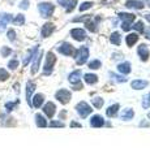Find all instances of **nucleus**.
<instances>
[{
  "instance_id": "nucleus-37",
  "label": "nucleus",
  "mask_w": 150,
  "mask_h": 156,
  "mask_svg": "<svg viewBox=\"0 0 150 156\" xmlns=\"http://www.w3.org/2000/svg\"><path fill=\"white\" fill-rule=\"evenodd\" d=\"M132 29H134V30H137L138 33H142L144 31V23H142V21H138V22H136L134 25H132Z\"/></svg>"
},
{
  "instance_id": "nucleus-7",
  "label": "nucleus",
  "mask_w": 150,
  "mask_h": 156,
  "mask_svg": "<svg viewBox=\"0 0 150 156\" xmlns=\"http://www.w3.org/2000/svg\"><path fill=\"white\" fill-rule=\"evenodd\" d=\"M56 112V105L52 103V101H48V103H46L45 105H43V113H45L48 119H52Z\"/></svg>"
},
{
  "instance_id": "nucleus-27",
  "label": "nucleus",
  "mask_w": 150,
  "mask_h": 156,
  "mask_svg": "<svg viewBox=\"0 0 150 156\" xmlns=\"http://www.w3.org/2000/svg\"><path fill=\"white\" fill-rule=\"evenodd\" d=\"M84 80L88 85H94V83L98 82V77H97L95 74H90V73H88V74L84 76Z\"/></svg>"
},
{
  "instance_id": "nucleus-28",
  "label": "nucleus",
  "mask_w": 150,
  "mask_h": 156,
  "mask_svg": "<svg viewBox=\"0 0 150 156\" xmlns=\"http://www.w3.org/2000/svg\"><path fill=\"white\" fill-rule=\"evenodd\" d=\"M110 42L112 43V44H116V46H119L120 44V42H122V37H120V34L118 31H115L111 34V37H110Z\"/></svg>"
},
{
  "instance_id": "nucleus-42",
  "label": "nucleus",
  "mask_w": 150,
  "mask_h": 156,
  "mask_svg": "<svg viewBox=\"0 0 150 156\" xmlns=\"http://www.w3.org/2000/svg\"><path fill=\"white\" fill-rule=\"evenodd\" d=\"M7 37H8L9 41L13 42L14 39H16V33H14V30H9V31H8V34H7Z\"/></svg>"
},
{
  "instance_id": "nucleus-6",
  "label": "nucleus",
  "mask_w": 150,
  "mask_h": 156,
  "mask_svg": "<svg viewBox=\"0 0 150 156\" xmlns=\"http://www.w3.org/2000/svg\"><path fill=\"white\" fill-rule=\"evenodd\" d=\"M76 109H77V113H79L80 117H82V119H86V117L93 112V109L90 108V105L88 103H85V101H81V103L77 104Z\"/></svg>"
},
{
  "instance_id": "nucleus-32",
  "label": "nucleus",
  "mask_w": 150,
  "mask_h": 156,
  "mask_svg": "<svg viewBox=\"0 0 150 156\" xmlns=\"http://www.w3.org/2000/svg\"><path fill=\"white\" fill-rule=\"evenodd\" d=\"M101 66H102V64H101L99 60H91V61L89 62V68H90V69H93V70L99 69Z\"/></svg>"
},
{
  "instance_id": "nucleus-35",
  "label": "nucleus",
  "mask_w": 150,
  "mask_h": 156,
  "mask_svg": "<svg viewBox=\"0 0 150 156\" xmlns=\"http://www.w3.org/2000/svg\"><path fill=\"white\" fill-rule=\"evenodd\" d=\"M91 7H93V3L91 2H85L79 7V9H80V12H84V11H86V9H90Z\"/></svg>"
},
{
  "instance_id": "nucleus-38",
  "label": "nucleus",
  "mask_w": 150,
  "mask_h": 156,
  "mask_svg": "<svg viewBox=\"0 0 150 156\" xmlns=\"http://www.w3.org/2000/svg\"><path fill=\"white\" fill-rule=\"evenodd\" d=\"M17 66H18V60H16V58H14V60H11V61L8 62V68L11 70L17 69Z\"/></svg>"
},
{
  "instance_id": "nucleus-1",
  "label": "nucleus",
  "mask_w": 150,
  "mask_h": 156,
  "mask_svg": "<svg viewBox=\"0 0 150 156\" xmlns=\"http://www.w3.org/2000/svg\"><path fill=\"white\" fill-rule=\"evenodd\" d=\"M56 62V56L54 55L52 52H48L47 56H46V62H45V66H43V74H51L52 69H54V65Z\"/></svg>"
},
{
  "instance_id": "nucleus-39",
  "label": "nucleus",
  "mask_w": 150,
  "mask_h": 156,
  "mask_svg": "<svg viewBox=\"0 0 150 156\" xmlns=\"http://www.w3.org/2000/svg\"><path fill=\"white\" fill-rule=\"evenodd\" d=\"M50 126L51 128H64V122H61V121H51L50 122Z\"/></svg>"
},
{
  "instance_id": "nucleus-24",
  "label": "nucleus",
  "mask_w": 150,
  "mask_h": 156,
  "mask_svg": "<svg viewBox=\"0 0 150 156\" xmlns=\"http://www.w3.org/2000/svg\"><path fill=\"white\" fill-rule=\"evenodd\" d=\"M119 108H120L119 104H112V105H110L108 108H107V111H106V115H107L108 117H116Z\"/></svg>"
},
{
  "instance_id": "nucleus-14",
  "label": "nucleus",
  "mask_w": 150,
  "mask_h": 156,
  "mask_svg": "<svg viewBox=\"0 0 150 156\" xmlns=\"http://www.w3.org/2000/svg\"><path fill=\"white\" fill-rule=\"evenodd\" d=\"M43 101H45V95L43 94H35L34 98L31 99V107L39 108V107L43 104Z\"/></svg>"
},
{
  "instance_id": "nucleus-18",
  "label": "nucleus",
  "mask_w": 150,
  "mask_h": 156,
  "mask_svg": "<svg viewBox=\"0 0 150 156\" xmlns=\"http://www.w3.org/2000/svg\"><path fill=\"white\" fill-rule=\"evenodd\" d=\"M81 76H82V72H81V70H75V72H72L71 74H69L68 80H69L71 83L75 85V83H77V82H80Z\"/></svg>"
},
{
  "instance_id": "nucleus-44",
  "label": "nucleus",
  "mask_w": 150,
  "mask_h": 156,
  "mask_svg": "<svg viewBox=\"0 0 150 156\" xmlns=\"http://www.w3.org/2000/svg\"><path fill=\"white\" fill-rule=\"evenodd\" d=\"M89 18H91V17H90V16H81V17H76V18H73V22L86 21V20H89Z\"/></svg>"
},
{
  "instance_id": "nucleus-15",
  "label": "nucleus",
  "mask_w": 150,
  "mask_h": 156,
  "mask_svg": "<svg viewBox=\"0 0 150 156\" xmlns=\"http://www.w3.org/2000/svg\"><path fill=\"white\" fill-rule=\"evenodd\" d=\"M11 21H12V14H9V13L2 14V16H0V30H4V29H5V26H7Z\"/></svg>"
},
{
  "instance_id": "nucleus-54",
  "label": "nucleus",
  "mask_w": 150,
  "mask_h": 156,
  "mask_svg": "<svg viewBox=\"0 0 150 156\" xmlns=\"http://www.w3.org/2000/svg\"><path fill=\"white\" fill-rule=\"evenodd\" d=\"M148 117H149V119H150V112H149V113H148Z\"/></svg>"
},
{
  "instance_id": "nucleus-52",
  "label": "nucleus",
  "mask_w": 150,
  "mask_h": 156,
  "mask_svg": "<svg viewBox=\"0 0 150 156\" xmlns=\"http://www.w3.org/2000/svg\"><path fill=\"white\" fill-rule=\"evenodd\" d=\"M145 18H146L148 21H150V14H149V13H148V14H145Z\"/></svg>"
},
{
  "instance_id": "nucleus-10",
  "label": "nucleus",
  "mask_w": 150,
  "mask_h": 156,
  "mask_svg": "<svg viewBox=\"0 0 150 156\" xmlns=\"http://www.w3.org/2000/svg\"><path fill=\"white\" fill-rule=\"evenodd\" d=\"M90 125L93 126V128H102L104 125V119L101 115H94L90 119Z\"/></svg>"
},
{
  "instance_id": "nucleus-33",
  "label": "nucleus",
  "mask_w": 150,
  "mask_h": 156,
  "mask_svg": "<svg viewBox=\"0 0 150 156\" xmlns=\"http://www.w3.org/2000/svg\"><path fill=\"white\" fill-rule=\"evenodd\" d=\"M17 105H18V100H16L14 103H12V101H8V103H5V109H7V112H12Z\"/></svg>"
},
{
  "instance_id": "nucleus-41",
  "label": "nucleus",
  "mask_w": 150,
  "mask_h": 156,
  "mask_svg": "<svg viewBox=\"0 0 150 156\" xmlns=\"http://www.w3.org/2000/svg\"><path fill=\"white\" fill-rule=\"evenodd\" d=\"M122 27H123V30H124V31H129L130 29H132V23H130V22H127V21H123Z\"/></svg>"
},
{
  "instance_id": "nucleus-31",
  "label": "nucleus",
  "mask_w": 150,
  "mask_h": 156,
  "mask_svg": "<svg viewBox=\"0 0 150 156\" xmlns=\"http://www.w3.org/2000/svg\"><path fill=\"white\" fill-rule=\"evenodd\" d=\"M142 108H145V109L150 108V92L142 98Z\"/></svg>"
},
{
  "instance_id": "nucleus-22",
  "label": "nucleus",
  "mask_w": 150,
  "mask_h": 156,
  "mask_svg": "<svg viewBox=\"0 0 150 156\" xmlns=\"http://www.w3.org/2000/svg\"><path fill=\"white\" fill-rule=\"evenodd\" d=\"M119 18L122 20V21H127V22L132 23L134 20H136V16H134L133 13H124V12H122V13H119Z\"/></svg>"
},
{
  "instance_id": "nucleus-25",
  "label": "nucleus",
  "mask_w": 150,
  "mask_h": 156,
  "mask_svg": "<svg viewBox=\"0 0 150 156\" xmlns=\"http://www.w3.org/2000/svg\"><path fill=\"white\" fill-rule=\"evenodd\" d=\"M137 41H138V35H137L136 33L128 34L127 38H125V42H127V46H128V47H132Z\"/></svg>"
},
{
  "instance_id": "nucleus-26",
  "label": "nucleus",
  "mask_w": 150,
  "mask_h": 156,
  "mask_svg": "<svg viewBox=\"0 0 150 156\" xmlns=\"http://www.w3.org/2000/svg\"><path fill=\"white\" fill-rule=\"evenodd\" d=\"M35 124H37L38 128H47V125H48L46 119L42 115H39V113L35 115Z\"/></svg>"
},
{
  "instance_id": "nucleus-16",
  "label": "nucleus",
  "mask_w": 150,
  "mask_h": 156,
  "mask_svg": "<svg viewBox=\"0 0 150 156\" xmlns=\"http://www.w3.org/2000/svg\"><path fill=\"white\" fill-rule=\"evenodd\" d=\"M42 55H43V52H39V55H35L34 56V61H33V65H31V74H35V73L38 72V69H39Z\"/></svg>"
},
{
  "instance_id": "nucleus-4",
  "label": "nucleus",
  "mask_w": 150,
  "mask_h": 156,
  "mask_svg": "<svg viewBox=\"0 0 150 156\" xmlns=\"http://www.w3.org/2000/svg\"><path fill=\"white\" fill-rule=\"evenodd\" d=\"M56 50L59 53H61V55H64V56H72V55H76V50H75V47L69 44V43H61L60 46H57L56 47Z\"/></svg>"
},
{
  "instance_id": "nucleus-40",
  "label": "nucleus",
  "mask_w": 150,
  "mask_h": 156,
  "mask_svg": "<svg viewBox=\"0 0 150 156\" xmlns=\"http://www.w3.org/2000/svg\"><path fill=\"white\" fill-rule=\"evenodd\" d=\"M12 53V50L9 47H3L2 48V56L3 57H7V56H9Z\"/></svg>"
},
{
  "instance_id": "nucleus-51",
  "label": "nucleus",
  "mask_w": 150,
  "mask_h": 156,
  "mask_svg": "<svg viewBox=\"0 0 150 156\" xmlns=\"http://www.w3.org/2000/svg\"><path fill=\"white\" fill-rule=\"evenodd\" d=\"M18 87H20V85H18V83H16V85H14V90H16L17 92L20 91V89H18Z\"/></svg>"
},
{
  "instance_id": "nucleus-45",
  "label": "nucleus",
  "mask_w": 150,
  "mask_h": 156,
  "mask_svg": "<svg viewBox=\"0 0 150 156\" xmlns=\"http://www.w3.org/2000/svg\"><path fill=\"white\" fill-rule=\"evenodd\" d=\"M20 8L21 9H27L29 8V0H22L20 3Z\"/></svg>"
},
{
  "instance_id": "nucleus-13",
  "label": "nucleus",
  "mask_w": 150,
  "mask_h": 156,
  "mask_svg": "<svg viewBox=\"0 0 150 156\" xmlns=\"http://www.w3.org/2000/svg\"><path fill=\"white\" fill-rule=\"evenodd\" d=\"M38 48H39V46H35L34 48H31V50L27 52V55L25 56V58H24V61H22L24 66H26L29 62L31 61V58H34V56L37 55V52H38Z\"/></svg>"
},
{
  "instance_id": "nucleus-46",
  "label": "nucleus",
  "mask_w": 150,
  "mask_h": 156,
  "mask_svg": "<svg viewBox=\"0 0 150 156\" xmlns=\"http://www.w3.org/2000/svg\"><path fill=\"white\" fill-rule=\"evenodd\" d=\"M82 83H80V82H77V83H75V86H73V90H76V91H79V90H82Z\"/></svg>"
},
{
  "instance_id": "nucleus-43",
  "label": "nucleus",
  "mask_w": 150,
  "mask_h": 156,
  "mask_svg": "<svg viewBox=\"0 0 150 156\" xmlns=\"http://www.w3.org/2000/svg\"><path fill=\"white\" fill-rule=\"evenodd\" d=\"M76 4H77V0H72L71 4L68 3V7H67V12H72V11H73V8H75Z\"/></svg>"
},
{
  "instance_id": "nucleus-2",
  "label": "nucleus",
  "mask_w": 150,
  "mask_h": 156,
  "mask_svg": "<svg viewBox=\"0 0 150 156\" xmlns=\"http://www.w3.org/2000/svg\"><path fill=\"white\" fill-rule=\"evenodd\" d=\"M54 9H55V7L52 5L51 3H41V4H38V11H39L41 16L43 18L51 17L52 13H54Z\"/></svg>"
},
{
  "instance_id": "nucleus-19",
  "label": "nucleus",
  "mask_w": 150,
  "mask_h": 156,
  "mask_svg": "<svg viewBox=\"0 0 150 156\" xmlns=\"http://www.w3.org/2000/svg\"><path fill=\"white\" fill-rule=\"evenodd\" d=\"M99 20H101L99 17H97V18H95V22H98ZM95 22H94L91 18L86 20V21H85V26H86V29H88V30H90L91 33H95V31H97V23H95Z\"/></svg>"
},
{
  "instance_id": "nucleus-17",
  "label": "nucleus",
  "mask_w": 150,
  "mask_h": 156,
  "mask_svg": "<svg viewBox=\"0 0 150 156\" xmlns=\"http://www.w3.org/2000/svg\"><path fill=\"white\" fill-rule=\"evenodd\" d=\"M134 117V111L130 108H125L124 111H122V115H120V119L123 121H129Z\"/></svg>"
},
{
  "instance_id": "nucleus-20",
  "label": "nucleus",
  "mask_w": 150,
  "mask_h": 156,
  "mask_svg": "<svg viewBox=\"0 0 150 156\" xmlns=\"http://www.w3.org/2000/svg\"><path fill=\"white\" fill-rule=\"evenodd\" d=\"M125 7L127 8H134V9H142L144 3L140 2V0H128V2L125 3Z\"/></svg>"
},
{
  "instance_id": "nucleus-47",
  "label": "nucleus",
  "mask_w": 150,
  "mask_h": 156,
  "mask_svg": "<svg viewBox=\"0 0 150 156\" xmlns=\"http://www.w3.org/2000/svg\"><path fill=\"white\" fill-rule=\"evenodd\" d=\"M140 126H141V128H150V122H148V121H141Z\"/></svg>"
},
{
  "instance_id": "nucleus-12",
  "label": "nucleus",
  "mask_w": 150,
  "mask_h": 156,
  "mask_svg": "<svg viewBox=\"0 0 150 156\" xmlns=\"http://www.w3.org/2000/svg\"><path fill=\"white\" fill-rule=\"evenodd\" d=\"M35 90V83L31 81H29L26 83V100L29 105H31V96H33V92Z\"/></svg>"
},
{
  "instance_id": "nucleus-30",
  "label": "nucleus",
  "mask_w": 150,
  "mask_h": 156,
  "mask_svg": "<svg viewBox=\"0 0 150 156\" xmlns=\"http://www.w3.org/2000/svg\"><path fill=\"white\" fill-rule=\"evenodd\" d=\"M91 101H93V104H94L95 108H102V107H103V103H104L103 99H102V98H99V96H95Z\"/></svg>"
},
{
  "instance_id": "nucleus-50",
  "label": "nucleus",
  "mask_w": 150,
  "mask_h": 156,
  "mask_svg": "<svg viewBox=\"0 0 150 156\" xmlns=\"http://www.w3.org/2000/svg\"><path fill=\"white\" fill-rule=\"evenodd\" d=\"M59 3L61 4L63 7H67V5H68V0H59Z\"/></svg>"
},
{
  "instance_id": "nucleus-11",
  "label": "nucleus",
  "mask_w": 150,
  "mask_h": 156,
  "mask_svg": "<svg viewBox=\"0 0 150 156\" xmlns=\"http://www.w3.org/2000/svg\"><path fill=\"white\" fill-rule=\"evenodd\" d=\"M137 52H138V55H140V57H141L142 61H148V58L150 56V51H149L146 44H140Z\"/></svg>"
},
{
  "instance_id": "nucleus-9",
  "label": "nucleus",
  "mask_w": 150,
  "mask_h": 156,
  "mask_svg": "<svg viewBox=\"0 0 150 156\" xmlns=\"http://www.w3.org/2000/svg\"><path fill=\"white\" fill-rule=\"evenodd\" d=\"M55 30V25L54 23H51V22H47L45 23V25L42 26V31H41V35L43 38H47V37H50L52 33H54Z\"/></svg>"
},
{
  "instance_id": "nucleus-53",
  "label": "nucleus",
  "mask_w": 150,
  "mask_h": 156,
  "mask_svg": "<svg viewBox=\"0 0 150 156\" xmlns=\"http://www.w3.org/2000/svg\"><path fill=\"white\" fill-rule=\"evenodd\" d=\"M146 37H148V38H149V39H150V29H149V30H148V31H146Z\"/></svg>"
},
{
  "instance_id": "nucleus-34",
  "label": "nucleus",
  "mask_w": 150,
  "mask_h": 156,
  "mask_svg": "<svg viewBox=\"0 0 150 156\" xmlns=\"http://www.w3.org/2000/svg\"><path fill=\"white\" fill-rule=\"evenodd\" d=\"M8 78H9V73H8L5 69H3V68H0V82L7 81Z\"/></svg>"
},
{
  "instance_id": "nucleus-21",
  "label": "nucleus",
  "mask_w": 150,
  "mask_h": 156,
  "mask_svg": "<svg viewBox=\"0 0 150 156\" xmlns=\"http://www.w3.org/2000/svg\"><path fill=\"white\" fill-rule=\"evenodd\" d=\"M118 70L122 73V74H129L132 68H130V64L128 61H125V62H122V64L118 65Z\"/></svg>"
},
{
  "instance_id": "nucleus-8",
  "label": "nucleus",
  "mask_w": 150,
  "mask_h": 156,
  "mask_svg": "<svg viewBox=\"0 0 150 156\" xmlns=\"http://www.w3.org/2000/svg\"><path fill=\"white\" fill-rule=\"evenodd\" d=\"M71 37L73 38L75 41L82 42L86 39V33H85V30H82V29H73V30L71 31Z\"/></svg>"
},
{
  "instance_id": "nucleus-48",
  "label": "nucleus",
  "mask_w": 150,
  "mask_h": 156,
  "mask_svg": "<svg viewBox=\"0 0 150 156\" xmlns=\"http://www.w3.org/2000/svg\"><path fill=\"white\" fill-rule=\"evenodd\" d=\"M65 116H67V111H65V109H63V111L60 112V115H59V119H60V120H64V119H65Z\"/></svg>"
},
{
  "instance_id": "nucleus-49",
  "label": "nucleus",
  "mask_w": 150,
  "mask_h": 156,
  "mask_svg": "<svg viewBox=\"0 0 150 156\" xmlns=\"http://www.w3.org/2000/svg\"><path fill=\"white\" fill-rule=\"evenodd\" d=\"M71 126H72V128H82V125L79 124V122H76V121H72V122H71Z\"/></svg>"
},
{
  "instance_id": "nucleus-23",
  "label": "nucleus",
  "mask_w": 150,
  "mask_h": 156,
  "mask_svg": "<svg viewBox=\"0 0 150 156\" xmlns=\"http://www.w3.org/2000/svg\"><path fill=\"white\" fill-rule=\"evenodd\" d=\"M132 89L134 90H141V89H145L148 86V81H142V80H136L132 82Z\"/></svg>"
},
{
  "instance_id": "nucleus-5",
  "label": "nucleus",
  "mask_w": 150,
  "mask_h": 156,
  "mask_svg": "<svg viewBox=\"0 0 150 156\" xmlns=\"http://www.w3.org/2000/svg\"><path fill=\"white\" fill-rule=\"evenodd\" d=\"M55 98L60 101L61 104H67V103H69V101H71L72 94H71V91H68L67 89H60L59 91H56Z\"/></svg>"
},
{
  "instance_id": "nucleus-3",
  "label": "nucleus",
  "mask_w": 150,
  "mask_h": 156,
  "mask_svg": "<svg viewBox=\"0 0 150 156\" xmlns=\"http://www.w3.org/2000/svg\"><path fill=\"white\" fill-rule=\"evenodd\" d=\"M76 62H77V65H84L86 60H88V57H89V50H88V47H81L79 51L76 52Z\"/></svg>"
},
{
  "instance_id": "nucleus-36",
  "label": "nucleus",
  "mask_w": 150,
  "mask_h": 156,
  "mask_svg": "<svg viewBox=\"0 0 150 156\" xmlns=\"http://www.w3.org/2000/svg\"><path fill=\"white\" fill-rule=\"evenodd\" d=\"M110 77H112L116 82H127V78L119 74H115V73H110Z\"/></svg>"
},
{
  "instance_id": "nucleus-29",
  "label": "nucleus",
  "mask_w": 150,
  "mask_h": 156,
  "mask_svg": "<svg viewBox=\"0 0 150 156\" xmlns=\"http://www.w3.org/2000/svg\"><path fill=\"white\" fill-rule=\"evenodd\" d=\"M12 21H13L14 25L21 26V25H24V23H25V17H24V14H17L16 18L12 20Z\"/></svg>"
}]
</instances>
